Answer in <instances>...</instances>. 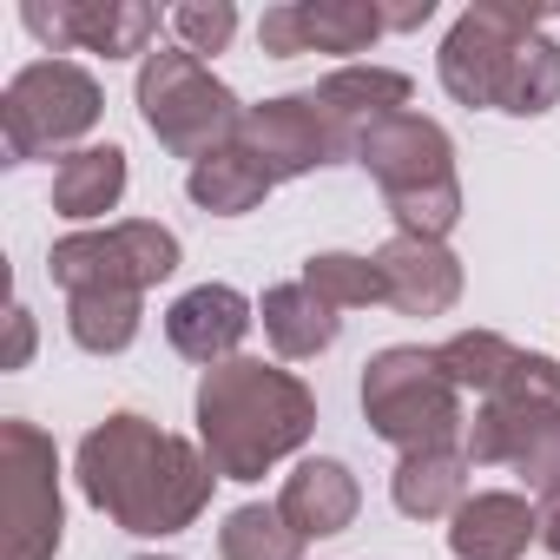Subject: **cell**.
<instances>
[{
  "label": "cell",
  "mask_w": 560,
  "mask_h": 560,
  "mask_svg": "<svg viewBox=\"0 0 560 560\" xmlns=\"http://www.w3.org/2000/svg\"><path fill=\"white\" fill-rule=\"evenodd\" d=\"M244 113L250 106H237V93L198 54L152 47L139 60V119H145V132L165 152H178V159L198 165L205 152H218V145H231L244 132Z\"/></svg>",
  "instance_id": "7"
},
{
  "label": "cell",
  "mask_w": 560,
  "mask_h": 560,
  "mask_svg": "<svg viewBox=\"0 0 560 560\" xmlns=\"http://www.w3.org/2000/svg\"><path fill=\"white\" fill-rule=\"evenodd\" d=\"M191 409H198V448L218 468V481H264L317 435V396L304 389V376L264 357H231L205 370Z\"/></svg>",
  "instance_id": "3"
},
{
  "label": "cell",
  "mask_w": 560,
  "mask_h": 560,
  "mask_svg": "<svg viewBox=\"0 0 560 560\" xmlns=\"http://www.w3.org/2000/svg\"><path fill=\"white\" fill-rule=\"evenodd\" d=\"M540 540H547V553L560 560V494H553V501L540 508Z\"/></svg>",
  "instance_id": "28"
},
{
  "label": "cell",
  "mask_w": 560,
  "mask_h": 560,
  "mask_svg": "<svg viewBox=\"0 0 560 560\" xmlns=\"http://www.w3.org/2000/svg\"><path fill=\"white\" fill-rule=\"evenodd\" d=\"M27 357H34V317H27V304H14L8 311V370H27Z\"/></svg>",
  "instance_id": "27"
},
{
  "label": "cell",
  "mask_w": 560,
  "mask_h": 560,
  "mask_svg": "<svg viewBox=\"0 0 560 560\" xmlns=\"http://www.w3.org/2000/svg\"><path fill=\"white\" fill-rule=\"evenodd\" d=\"M27 34L47 54H106V60H145L152 34H159V8H139V0H27L21 8Z\"/></svg>",
  "instance_id": "12"
},
{
  "label": "cell",
  "mask_w": 560,
  "mask_h": 560,
  "mask_svg": "<svg viewBox=\"0 0 560 560\" xmlns=\"http://www.w3.org/2000/svg\"><path fill=\"white\" fill-rule=\"evenodd\" d=\"M218 553H224V560H304V534L277 514V501H270V508H264V501H244V508L224 514Z\"/></svg>",
  "instance_id": "23"
},
{
  "label": "cell",
  "mask_w": 560,
  "mask_h": 560,
  "mask_svg": "<svg viewBox=\"0 0 560 560\" xmlns=\"http://www.w3.org/2000/svg\"><path fill=\"white\" fill-rule=\"evenodd\" d=\"M389 34L383 0H284L264 8L257 47L270 60H298V54H370Z\"/></svg>",
  "instance_id": "13"
},
{
  "label": "cell",
  "mask_w": 560,
  "mask_h": 560,
  "mask_svg": "<svg viewBox=\"0 0 560 560\" xmlns=\"http://www.w3.org/2000/svg\"><path fill=\"white\" fill-rule=\"evenodd\" d=\"M363 416L389 448H448L468 422H462V389L442 376L435 350L396 343L376 350L363 370Z\"/></svg>",
  "instance_id": "9"
},
{
  "label": "cell",
  "mask_w": 560,
  "mask_h": 560,
  "mask_svg": "<svg viewBox=\"0 0 560 560\" xmlns=\"http://www.w3.org/2000/svg\"><path fill=\"white\" fill-rule=\"evenodd\" d=\"M534 540H540V514H534L527 494H508V488L468 494L448 521V553L455 560H521Z\"/></svg>",
  "instance_id": "16"
},
{
  "label": "cell",
  "mask_w": 560,
  "mask_h": 560,
  "mask_svg": "<svg viewBox=\"0 0 560 560\" xmlns=\"http://www.w3.org/2000/svg\"><path fill=\"white\" fill-rule=\"evenodd\" d=\"M139 560H172V553H139Z\"/></svg>",
  "instance_id": "29"
},
{
  "label": "cell",
  "mask_w": 560,
  "mask_h": 560,
  "mask_svg": "<svg viewBox=\"0 0 560 560\" xmlns=\"http://www.w3.org/2000/svg\"><path fill=\"white\" fill-rule=\"evenodd\" d=\"M165 27H172V40L185 47V54H224L231 47V34H237V8L231 0H185V8H172L165 14Z\"/></svg>",
  "instance_id": "26"
},
{
  "label": "cell",
  "mask_w": 560,
  "mask_h": 560,
  "mask_svg": "<svg viewBox=\"0 0 560 560\" xmlns=\"http://www.w3.org/2000/svg\"><path fill=\"white\" fill-rule=\"evenodd\" d=\"M60 534V448L47 429L8 416L0 422V560H54Z\"/></svg>",
  "instance_id": "10"
},
{
  "label": "cell",
  "mask_w": 560,
  "mask_h": 560,
  "mask_svg": "<svg viewBox=\"0 0 560 560\" xmlns=\"http://www.w3.org/2000/svg\"><path fill=\"white\" fill-rule=\"evenodd\" d=\"M363 508V488L357 475L337 462V455H304L291 475H284V494H277V514H284L304 540H330L357 521Z\"/></svg>",
  "instance_id": "17"
},
{
  "label": "cell",
  "mask_w": 560,
  "mask_h": 560,
  "mask_svg": "<svg viewBox=\"0 0 560 560\" xmlns=\"http://www.w3.org/2000/svg\"><path fill=\"white\" fill-rule=\"evenodd\" d=\"M126 198V152L119 145H80L54 165V211L73 224L106 218Z\"/></svg>",
  "instance_id": "21"
},
{
  "label": "cell",
  "mask_w": 560,
  "mask_h": 560,
  "mask_svg": "<svg viewBox=\"0 0 560 560\" xmlns=\"http://www.w3.org/2000/svg\"><path fill=\"white\" fill-rule=\"evenodd\" d=\"M139 324H145V311H139V298H126V291H80V298H67V330H73V343H80L86 357H119V350H132V343H139Z\"/></svg>",
  "instance_id": "22"
},
{
  "label": "cell",
  "mask_w": 560,
  "mask_h": 560,
  "mask_svg": "<svg viewBox=\"0 0 560 560\" xmlns=\"http://www.w3.org/2000/svg\"><path fill=\"white\" fill-rule=\"evenodd\" d=\"M357 165L383 185V198H389L402 237H435V244H442V237L462 224L455 145H448V132H442L435 119H422V113L383 119V126L363 139Z\"/></svg>",
  "instance_id": "6"
},
{
  "label": "cell",
  "mask_w": 560,
  "mask_h": 560,
  "mask_svg": "<svg viewBox=\"0 0 560 560\" xmlns=\"http://www.w3.org/2000/svg\"><path fill=\"white\" fill-rule=\"evenodd\" d=\"M73 475H80V494L113 527L145 534V540L185 534L211 508V488H218V468L205 462L198 442H185V435L132 416V409L86 429Z\"/></svg>",
  "instance_id": "1"
},
{
  "label": "cell",
  "mask_w": 560,
  "mask_h": 560,
  "mask_svg": "<svg viewBox=\"0 0 560 560\" xmlns=\"http://www.w3.org/2000/svg\"><path fill=\"white\" fill-rule=\"evenodd\" d=\"M47 270L67 298L80 291H126V298H145L152 284L178 270V237L152 218H126V224H106V231H73L47 250Z\"/></svg>",
  "instance_id": "11"
},
{
  "label": "cell",
  "mask_w": 560,
  "mask_h": 560,
  "mask_svg": "<svg viewBox=\"0 0 560 560\" xmlns=\"http://www.w3.org/2000/svg\"><path fill=\"white\" fill-rule=\"evenodd\" d=\"M435 363H442V376L468 396H494L508 376H514V363H521V350L501 337V330H462V337H448L442 350H435Z\"/></svg>",
  "instance_id": "24"
},
{
  "label": "cell",
  "mask_w": 560,
  "mask_h": 560,
  "mask_svg": "<svg viewBox=\"0 0 560 560\" xmlns=\"http://www.w3.org/2000/svg\"><path fill=\"white\" fill-rule=\"evenodd\" d=\"M270 165L244 145V139H231V145H218V152H205L191 172H185V191H191V205L198 211H211V218H244V211H257L264 198H270Z\"/></svg>",
  "instance_id": "20"
},
{
  "label": "cell",
  "mask_w": 560,
  "mask_h": 560,
  "mask_svg": "<svg viewBox=\"0 0 560 560\" xmlns=\"http://www.w3.org/2000/svg\"><path fill=\"white\" fill-rule=\"evenodd\" d=\"M304 284L330 311H370V304H383V270H376V257H357V250H317L304 264Z\"/></svg>",
  "instance_id": "25"
},
{
  "label": "cell",
  "mask_w": 560,
  "mask_h": 560,
  "mask_svg": "<svg viewBox=\"0 0 560 560\" xmlns=\"http://www.w3.org/2000/svg\"><path fill=\"white\" fill-rule=\"evenodd\" d=\"M376 270H383V304L402 311V317H448L462 304V257L435 237H389L376 250Z\"/></svg>",
  "instance_id": "14"
},
{
  "label": "cell",
  "mask_w": 560,
  "mask_h": 560,
  "mask_svg": "<svg viewBox=\"0 0 560 560\" xmlns=\"http://www.w3.org/2000/svg\"><path fill=\"white\" fill-rule=\"evenodd\" d=\"M250 324H257V304H250L244 291H231V284H198V291H185V298L165 311L172 350H178L185 363H205V370L231 363L237 343L250 337Z\"/></svg>",
  "instance_id": "15"
},
{
  "label": "cell",
  "mask_w": 560,
  "mask_h": 560,
  "mask_svg": "<svg viewBox=\"0 0 560 560\" xmlns=\"http://www.w3.org/2000/svg\"><path fill=\"white\" fill-rule=\"evenodd\" d=\"M468 455L448 442V448H409L389 475V501L396 514L409 521H455V508L468 501Z\"/></svg>",
  "instance_id": "18"
},
{
  "label": "cell",
  "mask_w": 560,
  "mask_h": 560,
  "mask_svg": "<svg viewBox=\"0 0 560 560\" xmlns=\"http://www.w3.org/2000/svg\"><path fill=\"white\" fill-rule=\"evenodd\" d=\"M547 8H514V0H475L468 14H455L435 73L448 100L540 119L560 106V47L547 40Z\"/></svg>",
  "instance_id": "4"
},
{
  "label": "cell",
  "mask_w": 560,
  "mask_h": 560,
  "mask_svg": "<svg viewBox=\"0 0 560 560\" xmlns=\"http://www.w3.org/2000/svg\"><path fill=\"white\" fill-rule=\"evenodd\" d=\"M409 73L396 67H337L330 80L304 86V93H284V100H264L244 113V145L270 165V178H304V172H324V165H343L363 152V139L409 113Z\"/></svg>",
  "instance_id": "2"
},
{
  "label": "cell",
  "mask_w": 560,
  "mask_h": 560,
  "mask_svg": "<svg viewBox=\"0 0 560 560\" xmlns=\"http://www.w3.org/2000/svg\"><path fill=\"white\" fill-rule=\"evenodd\" d=\"M462 455L475 468H514L534 494H560V363L521 350L514 376L481 396L475 422L462 429Z\"/></svg>",
  "instance_id": "5"
},
{
  "label": "cell",
  "mask_w": 560,
  "mask_h": 560,
  "mask_svg": "<svg viewBox=\"0 0 560 560\" xmlns=\"http://www.w3.org/2000/svg\"><path fill=\"white\" fill-rule=\"evenodd\" d=\"M257 324H264V337H270V350H277V357L304 363V357H324V350L337 343L343 311H330V304L304 284V277H298V284H270V291H264Z\"/></svg>",
  "instance_id": "19"
},
{
  "label": "cell",
  "mask_w": 560,
  "mask_h": 560,
  "mask_svg": "<svg viewBox=\"0 0 560 560\" xmlns=\"http://www.w3.org/2000/svg\"><path fill=\"white\" fill-rule=\"evenodd\" d=\"M106 113V93L86 67L73 60H34L8 80L0 93V152L8 165H34V159H67V145H80Z\"/></svg>",
  "instance_id": "8"
}]
</instances>
